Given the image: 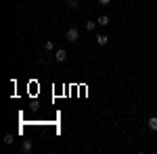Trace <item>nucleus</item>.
Listing matches in <instances>:
<instances>
[{
	"instance_id": "1",
	"label": "nucleus",
	"mask_w": 157,
	"mask_h": 154,
	"mask_svg": "<svg viewBox=\"0 0 157 154\" xmlns=\"http://www.w3.org/2000/svg\"><path fill=\"white\" fill-rule=\"evenodd\" d=\"M78 38H80V31H78L75 27L67 29V34H65V40H67V42H78Z\"/></svg>"
},
{
	"instance_id": "2",
	"label": "nucleus",
	"mask_w": 157,
	"mask_h": 154,
	"mask_svg": "<svg viewBox=\"0 0 157 154\" xmlns=\"http://www.w3.org/2000/svg\"><path fill=\"white\" fill-rule=\"evenodd\" d=\"M55 60L65 63V60H67V52H65V50H57V52H55Z\"/></svg>"
},
{
	"instance_id": "3",
	"label": "nucleus",
	"mask_w": 157,
	"mask_h": 154,
	"mask_svg": "<svg viewBox=\"0 0 157 154\" xmlns=\"http://www.w3.org/2000/svg\"><path fill=\"white\" fill-rule=\"evenodd\" d=\"M107 42H109V38L105 36V34H98V36H97V44H98V46H105Z\"/></svg>"
},
{
	"instance_id": "4",
	"label": "nucleus",
	"mask_w": 157,
	"mask_h": 154,
	"mask_svg": "<svg viewBox=\"0 0 157 154\" xmlns=\"http://www.w3.org/2000/svg\"><path fill=\"white\" fill-rule=\"evenodd\" d=\"M147 125L151 127L153 131H157V117H149V121H147Z\"/></svg>"
},
{
	"instance_id": "5",
	"label": "nucleus",
	"mask_w": 157,
	"mask_h": 154,
	"mask_svg": "<svg viewBox=\"0 0 157 154\" xmlns=\"http://www.w3.org/2000/svg\"><path fill=\"white\" fill-rule=\"evenodd\" d=\"M97 23H98V25H103V27H105V25H109V17H107V15H101V17H98V19H97Z\"/></svg>"
},
{
	"instance_id": "6",
	"label": "nucleus",
	"mask_w": 157,
	"mask_h": 154,
	"mask_svg": "<svg viewBox=\"0 0 157 154\" xmlns=\"http://www.w3.org/2000/svg\"><path fill=\"white\" fill-rule=\"evenodd\" d=\"M97 21H86V25H84V27H86V29H88V31H92V29H94V27H97Z\"/></svg>"
},
{
	"instance_id": "7",
	"label": "nucleus",
	"mask_w": 157,
	"mask_h": 154,
	"mask_svg": "<svg viewBox=\"0 0 157 154\" xmlns=\"http://www.w3.org/2000/svg\"><path fill=\"white\" fill-rule=\"evenodd\" d=\"M13 140H15V138H13L11 133H6V135H4V140H2V142L6 144V146H11V144H13Z\"/></svg>"
},
{
	"instance_id": "8",
	"label": "nucleus",
	"mask_w": 157,
	"mask_h": 154,
	"mask_svg": "<svg viewBox=\"0 0 157 154\" xmlns=\"http://www.w3.org/2000/svg\"><path fill=\"white\" fill-rule=\"evenodd\" d=\"M21 148H23V152H29V150H32V142H29V140H25Z\"/></svg>"
},
{
	"instance_id": "9",
	"label": "nucleus",
	"mask_w": 157,
	"mask_h": 154,
	"mask_svg": "<svg viewBox=\"0 0 157 154\" xmlns=\"http://www.w3.org/2000/svg\"><path fill=\"white\" fill-rule=\"evenodd\" d=\"M52 42H50V40H46V44H44V50H46V52H50V50H52Z\"/></svg>"
},
{
	"instance_id": "10",
	"label": "nucleus",
	"mask_w": 157,
	"mask_h": 154,
	"mask_svg": "<svg viewBox=\"0 0 157 154\" xmlns=\"http://www.w3.org/2000/svg\"><path fill=\"white\" fill-rule=\"evenodd\" d=\"M69 6H71L73 11H75V9H78V6H80V4H78V0H71V2H69Z\"/></svg>"
},
{
	"instance_id": "11",
	"label": "nucleus",
	"mask_w": 157,
	"mask_h": 154,
	"mask_svg": "<svg viewBox=\"0 0 157 154\" xmlns=\"http://www.w3.org/2000/svg\"><path fill=\"white\" fill-rule=\"evenodd\" d=\"M97 2H98V4H101V6H107V4H109V2H111V0H97Z\"/></svg>"
}]
</instances>
